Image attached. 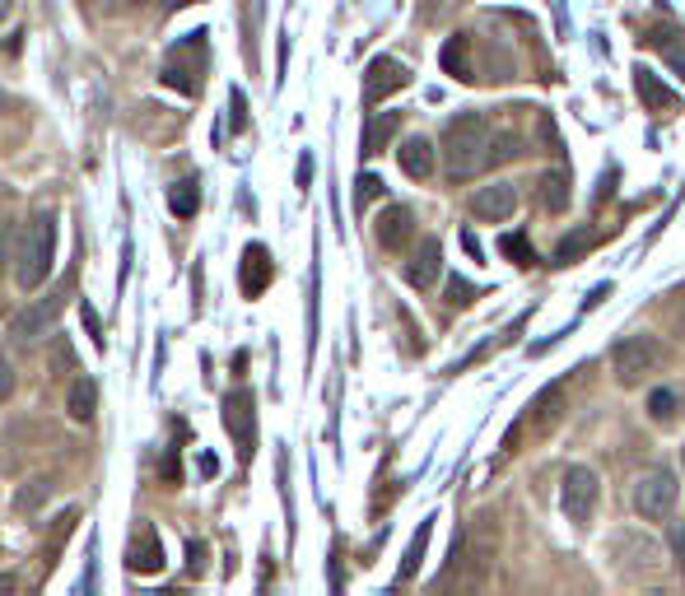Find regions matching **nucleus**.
I'll return each mask as SVG.
<instances>
[{"label":"nucleus","instance_id":"ea45409f","mask_svg":"<svg viewBox=\"0 0 685 596\" xmlns=\"http://www.w3.org/2000/svg\"><path fill=\"white\" fill-rule=\"evenodd\" d=\"M10 10H14V0H0V24H5V19H10Z\"/></svg>","mask_w":685,"mask_h":596},{"label":"nucleus","instance_id":"f257e3e1","mask_svg":"<svg viewBox=\"0 0 685 596\" xmlns=\"http://www.w3.org/2000/svg\"><path fill=\"white\" fill-rule=\"evenodd\" d=\"M489 154H495V131L485 112H457L443 126V168L453 183H472L476 173H485Z\"/></svg>","mask_w":685,"mask_h":596},{"label":"nucleus","instance_id":"412c9836","mask_svg":"<svg viewBox=\"0 0 685 596\" xmlns=\"http://www.w3.org/2000/svg\"><path fill=\"white\" fill-rule=\"evenodd\" d=\"M401 126V112H368V122H364V154H378L391 135H397Z\"/></svg>","mask_w":685,"mask_h":596},{"label":"nucleus","instance_id":"4c0bfd02","mask_svg":"<svg viewBox=\"0 0 685 596\" xmlns=\"http://www.w3.org/2000/svg\"><path fill=\"white\" fill-rule=\"evenodd\" d=\"M308 177H312V158L303 154V158H299V187H308Z\"/></svg>","mask_w":685,"mask_h":596},{"label":"nucleus","instance_id":"7ed1b4c3","mask_svg":"<svg viewBox=\"0 0 685 596\" xmlns=\"http://www.w3.org/2000/svg\"><path fill=\"white\" fill-rule=\"evenodd\" d=\"M662 364H667V350H662L658 335H625V341H616L611 350V373L620 387H639L649 373H658Z\"/></svg>","mask_w":685,"mask_h":596},{"label":"nucleus","instance_id":"473e14b6","mask_svg":"<svg viewBox=\"0 0 685 596\" xmlns=\"http://www.w3.org/2000/svg\"><path fill=\"white\" fill-rule=\"evenodd\" d=\"M52 368H75V350H70V341H56V350H52Z\"/></svg>","mask_w":685,"mask_h":596},{"label":"nucleus","instance_id":"dca6fc26","mask_svg":"<svg viewBox=\"0 0 685 596\" xmlns=\"http://www.w3.org/2000/svg\"><path fill=\"white\" fill-rule=\"evenodd\" d=\"M634 93L643 98V108H649V112H676V108H681V93L662 85V79H658L649 66L634 70Z\"/></svg>","mask_w":685,"mask_h":596},{"label":"nucleus","instance_id":"7c9ffc66","mask_svg":"<svg viewBox=\"0 0 685 596\" xmlns=\"http://www.w3.org/2000/svg\"><path fill=\"white\" fill-rule=\"evenodd\" d=\"M466 303H476V285L453 275V280H448V308H466Z\"/></svg>","mask_w":685,"mask_h":596},{"label":"nucleus","instance_id":"393cba45","mask_svg":"<svg viewBox=\"0 0 685 596\" xmlns=\"http://www.w3.org/2000/svg\"><path fill=\"white\" fill-rule=\"evenodd\" d=\"M429 531H434V522H420V531L410 536L406 560H401V569H397V583H410V578H416V569H420V560H424V545H429Z\"/></svg>","mask_w":685,"mask_h":596},{"label":"nucleus","instance_id":"2eb2a0df","mask_svg":"<svg viewBox=\"0 0 685 596\" xmlns=\"http://www.w3.org/2000/svg\"><path fill=\"white\" fill-rule=\"evenodd\" d=\"M270 275H276V266H270V252H266L262 243H247V252H243V271H239V285H243V294H247V298L266 294Z\"/></svg>","mask_w":685,"mask_h":596},{"label":"nucleus","instance_id":"5701e85b","mask_svg":"<svg viewBox=\"0 0 685 596\" xmlns=\"http://www.w3.org/2000/svg\"><path fill=\"white\" fill-rule=\"evenodd\" d=\"M649 43H653V47H658V52L667 56V62L685 75V29H653Z\"/></svg>","mask_w":685,"mask_h":596},{"label":"nucleus","instance_id":"c756f323","mask_svg":"<svg viewBox=\"0 0 685 596\" xmlns=\"http://www.w3.org/2000/svg\"><path fill=\"white\" fill-rule=\"evenodd\" d=\"M383 196V177H374V173H360V183H355V206L364 210V206H374Z\"/></svg>","mask_w":685,"mask_h":596},{"label":"nucleus","instance_id":"423d86ee","mask_svg":"<svg viewBox=\"0 0 685 596\" xmlns=\"http://www.w3.org/2000/svg\"><path fill=\"white\" fill-rule=\"evenodd\" d=\"M597 499H601V485H597V471L593 466H570L560 481V508L570 522H593L597 512Z\"/></svg>","mask_w":685,"mask_h":596},{"label":"nucleus","instance_id":"b1692460","mask_svg":"<svg viewBox=\"0 0 685 596\" xmlns=\"http://www.w3.org/2000/svg\"><path fill=\"white\" fill-rule=\"evenodd\" d=\"M597 247V233L593 229H578L574 238H564V243L555 247V266H574V262H583L587 252Z\"/></svg>","mask_w":685,"mask_h":596},{"label":"nucleus","instance_id":"9d476101","mask_svg":"<svg viewBox=\"0 0 685 596\" xmlns=\"http://www.w3.org/2000/svg\"><path fill=\"white\" fill-rule=\"evenodd\" d=\"M513 210H518V187H513V183L480 187V191L472 196V214H476V220H485V224H504Z\"/></svg>","mask_w":685,"mask_h":596},{"label":"nucleus","instance_id":"a211bd4d","mask_svg":"<svg viewBox=\"0 0 685 596\" xmlns=\"http://www.w3.org/2000/svg\"><path fill=\"white\" fill-rule=\"evenodd\" d=\"M434 145L424 141V135H410V141H401V150H397V158H401V173L406 177H416V183H424L429 173H434Z\"/></svg>","mask_w":685,"mask_h":596},{"label":"nucleus","instance_id":"cd10ccee","mask_svg":"<svg viewBox=\"0 0 685 596\" xmlns=\"http://www.w3.org/2000/svg\"><path fill=\"white\" fill-rule=\"evenodd\" d=\"M499 252H504L513 266H532V262H537V252H532V243H527L522 233H504V238H499Z\"/></svg>","mask_w":685,"mask_h":596},{"label":"nucleus","instance_id":"f03ea898","mask_svg":"<svg viewBox=\"0 0 685 596\" xmlns=\"http://www.w3.org/2000/svg\"><path fill=\"white\" fill-rule=\"evenodd\" d=\"M56 262V214L52 210H37L33 220L19 229V256H14V280L19 289H37L52 275Z\"/></svg>","mask_w":685,"mask_h":596},{"label":"nucleus","instance_id":"e433bc0d","mask_svg":"<svg viewBox=\"0 0 685 596\" xmlns=\"http://www.w3.org/2000/svg\"><path fill=\"white\" fill-rule=\"evenodd\" d=\"M601 298H611V285H597L593 294H587V308H597V303H601Z\"/></svg>","mask_w":685,"mask_h":596},{"label":"nucleus","instance_id":"f3484780","mask_svg":"<svg viewBox=\"0 0 685 596\" xmlns=\"http://www.w3.org/2000/svg\"><path fill=\"white\" fill-rule=\"evenodd\" d=\"M616 550H630V560H625V569L630 573H653L658 569V560H662V550H658V541H649L643 531H620L616 536Z\"/></svg>","mask_w":685,"mask_h":596},{"label":"nucleus","instance_id":"f8f14e48","mask_svg":"<svg viewBox=\"0 0 685 596\" xmlns=\"http://www.w3.org/2000/svg\"><path fill=\"white\" fill-rule=\"evenodd\" d=\"M126 569L131 573H159L164 569V545H159V531H154L150 522H141V531L131 536V550H126Z\"/></svg>","mask_w":685,"mask_h":596},{"label":"nucleus","instance_id":"39448f33","mask_svg":"<svg viewBox=\"0 0 685 596\" xmlns=\"http://www.w3.org/2000/svg\"><path fill=\"white\" fill-rule=\"evenodd\" d=\"M672 508H676V475L667 466L643 471L634 481V512L643 522H662L672 518Z\"/></svg>","mask_w":685,"mask_h":596},{"label":"nucleus","instance_id":"2f4dec72","mask_svg":"<svg viewBox=\"0 0 685 596\" xmlns=\"http://www.w3.org/2000/svg\"><path fill=\"white\" fill-rule=\"evenodd\" d=\"M10 396H14V364L0 360V406H5Z\"/></svg>","mask_w":685,"mask_h":596},{"label":"nucleus","instance_id":"c9c22d12","mask_svg":"<svg viewBox=\"0 0 685 596\" xmlns=\"http://www.w3.org/2000/svg\"><path fill=\"white\" fill-rule=\"evenodd\" d=\"M243 122H247V117H243V93L233 89V131H243Z\"/></svg>","mask_w":685,"mask_h":596},{"label":"nucleus","instance_id":"9b49d317","mask_svg":"<svg viewBox=\"0 0 685 596\" xmlns=\"http://www.w3.org/2000/svg\"><path fill=\"white\" fill-rule=\"evenodd\" d=\"M439 271H443V247H439V238H420V247L410 252V262H406V285H410V289H434Z\"/></svg>","mask_w":685,"mask_h":596},{"label":"nucleus","instance_id":"20e7f679","mask_svg":"<svg viewBox=\"0 0 685 596\" xmlns=\"http://www.w3.org/2000/svg\"><path fill=\"white\" fill-rule=\"evenodd\" d=\"M206 66H210L206 33H187V37H178V47L168 52V62H164V85L178 89V93H187V98H196V93H201Z\"/></svg>","mask_w":685,"mask_h":596},{"label":"nucleus","instance_id":"aec40b11","mask_svg":"<svg viewBox=\"0 0 685 596\" xmlns=\"http://www.w3.org/2000/svg\"><path fill=\"white\" fill-rule=\"evenodd\" d=\"M66 410H70V420H80V424L93 420V410H98V383H93L89 373L70 377V387H66Z\"/></svg>","mask_w":685,"mask_h":596},{"label":"nucleus","instance_id":"ddd939ff","mask_svg":"<svg viewBox=\"0 0 685 596\" xmlns=\"http://www.w3.org/2000/svg\"><path fill=\"white\" fill-rule=\"evenodd\" d=\"M374 233H378V243H383L387 252H401L410 238H416V214H410V206H387V210L378 214Z\"/></svg>","mask_w":685,"mask_h":596},{"label":"nucleus","instance_id":"6e6552de","mask_svg":"<svg viewBox=\"0 0 685 596\" xmlns=\"http://www.w3.org/2000/svg\"><path fill=\"white\" fill-rule=\"evenodd\" d=\"M62 308H66V285H56L47 298H37L33 308H24L10 322V335L19 345H29V341H43V335L56 327V317H62Z\"/></svg>","mask_w":685,"mask_h":596},{"label":"nucleus","instance_id":"f704fd0d","mask_svg":"<svg viewBox=\"0 0 685 596\" xmlns=\"http://www.w3.org/2000/svg\"><path fill=\"white\" fill-rule=\"evenodd\" d=\"M10 266V224H0V275Z\"/></svg>","mask_w":685,"mask_h":596},{"label":"nucleus","instance_id":"72a5a7b5","mask_svg":"<svg viewBox=\"0 0 685 596\" xmlns=\"http://www.w3.org/2000/svg\"><path fill=\"white\" fill-rule=\"evenodd\" d=\"M80 317H85V327H89V335H93V345L103 350V327H98V312H93L89 303H80Z\"/></svg>","mask_w":685,"mask_h":596},{"label":"nucleus","instance_id":"bb28decb","mask_svg":"<svg viewBox=\"0 0 685 596\" xmlns=\"http://www.w3.org/2000/svg\"><path fill=\"white\" fill-rule=\"evenodd\" d=\"M649 410H653V420H658V424H672V420H676V410H681V396H676L672 387H658V391L649 396Z\"/></svg>","mask_w":685,"mask_h":596},{"label":"nucleus","instance_id":"c85d7f7f","mask_svg":"<svg viewBox=\"0 0 685 596\" xmlns=\"http://www.w3.org/2000/svg\"><path fill=\"white\" fill-rule=\"evenodd\" d=\"M47 489H52L47 481H33V489L24 485V489L14 494V508H19V512H37V508H43V499H47Z\"/></svg>","mask_w":685,"mask_h":596},{"label":"nucleus","instance_id":"58836bf2","mask_svg":"<svg viewBox=\"0 0 685 596\" xmlns=\"http://www.w3.org/2000/svg\"><path fill=\"white\" fill-rule=\"evenodd\" d=\"M10 587H19V578L14 573H0V592H10Z\"/></svg>","mask_w":685,"mask_h":596},{"label":"nucleus","instance_id":"4be33fe9","mask_svg":"<svg viewBox=\"0 0 685 596\" xmlns=\"http://www.w3.org/2000/svg\"><path fill=\"white\" fill-rule=\"evenodd\" d=\"M466 52H472V37H466V33H457L453 43L443 47V70H448V75H457V79H476V70H472V56H466Z\"/></svg>","mask_w":685,"mask_h":596},{"label":"nucleus","instance_id":"0eeeda50","mask_svg":"<svg viewBox=\"0 0 685 596\" xmlns=\"http://www.w3.org/2000/svg\"><path fill=\"white\" fill-rule=\"evenodd\" d=\"M224 429L233 433V443H239V462L247 466L252 452H257V401H252L247 387L224 391Z\"/></svg>","mask_w":685,"mask_h":596},{"label":"nucleus","instance_id":"6ab92c4d","mask_svg":"<svg viewBox=\"0 0 685 596\" xmlns=\"http://www.w3.org/2000/svg\"><path fill=\"white\" fill-rule=\"evenodd\" d=\"M574 183H570V173L564 168H551V173H541V183H537V201H541V210H551V214H564L570 210V191Z\"/></svg>","mask_w":685,"mask_h":596},{"label":"nucleus","instance_id":"a878e982","mask_svg":"<svg viewBox=\"0 0 685 596\" xmlns=\"http://www.w3.org/2000/svg\"><path fill=\"white\" fill-rule=\"evenodd\" d=\"M168 210L183 214V220H191L196 210H201V191H196V177H183V183H173L168 191Z\"/></svg>","mask_w":685,"mask_h":596},{"label":"nucleus","instance_id":"1a4fd4ad","mask_svg":"<svg viewBox=\"0 0 685 596\" xmlns=\"http://www.w3.org/2000/svg\"><path fill=\"white\" fill-rule=\"evenodd\" d=\"M406 85H410V70L397 62V56H374L368 70H364V103L374 108V103H383V98L401 93Z\"/></svg>","mask_w":685,"mask_h":596},{"label":"nucleus","instance_id":"4468645a","mask_svg":"<svg viewBox=\"0 0 685 596\" xmlns=\"http://www.w3.org/2000/svg\"><path fill=\"white\" fill-rule=\"evenodd\" d=\"M560 415H564V383H551V387H541L532 396V406H527V424H532V433H551L560 424Z\"/></svg>","mask_w":685,"mask_h":596}]
</instances>
